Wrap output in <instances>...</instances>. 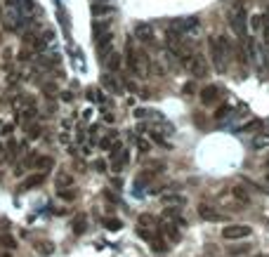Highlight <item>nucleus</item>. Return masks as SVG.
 Segmentation results:
<instances>
[{"label": "nucleus", "mask_w": 269, "mask_h": 257, "mask_svg": "<svg viewBox=\"0 0 269 257\" xmlns=\"http://www.w3.org/2000/svg\"><path fill=\"white\" fill-rule=\"evenodd\" d=\"M14 156H17V142L10 139L5 147V158H14Z\"/></svg>", "instance_id": "b1692460"}, {"label": "nucleus", "mask_w": 269, "mask_h": 257, "mask_svg": "<svg viewBox=\"0 0 269 257\" xmlns=\"http://www.w3.org/2000/svg\"><path fill=\"white\" fill-rule=\"evenodd\" d=\"M134 116H137V118H151L153 113H151V109H137V111H134Z\"/></svg>", "instance_id": "2f4dec72"}, {"label": "nucleus", "mask_w": 269, "mask_h": 257, "mask_svg": "<svg viewBox=\"0 0 269 257\" xmlns=\"http://www.w3.org/2000/svg\"><path fill=\"white\" fill-rule=\"evenodd\" d=\"M128 158H130L128 151H125L121 144H114V147H111V166H114L116 172H121L123 168L128 166Z\"/></svg>", "instance_id": "0eeeda50"}, {"label": "nucleus", "mask_w": 269, "mask_h": 257, "mask_svg": "<svg viewBox=\"0 0 269 257\" xmlns=\"http://www.w3.org/2000/svg\"><path fill=\"white\" fill-rule=\"evenodd\" d=\"M52 40H55V31H50V29H48V31H43V33H40V36L36 38V43H33V45H36L38 50H43L45 45L52 43Z\"/></svg>", "instance_id": "dca6fc26"}, {"label": "nucleus", "mask_w": 269, "mask_h": 257, "mask_svg": "<svg viewBox=\"0 0 269 257\" xmlns=\"http://www.w3.org/2000/svg\"><path fill=\"white\" fill-rule=\"evenodd\" d=\"M208 48H210V57H213V64H215V68H217V71H227V57L222 55V50H220V45H217V38L215 36H210L208 38Z\"/></svg>", "instance_id": "f03ea898"}, {"label": "nucleus", "mask_w": 269, "mask_h": 257, "mask_svg": "<svg viewBox=\"0 0 269 257\" xmlns=\"http://www.w3.org/2000/svg\"><path fill=\"white\" fill-rule=\"evenodd\" d=\"M217 99H220V87H217V85H208V87H203V90H201V102L206 106L215 104Z\"/></svg>", "instance_id": "9d476101"}, {"label": "nucleus", "mask_w": 269, "mask_h": 257, "mask_svg": "<svg viewBox=\"0 0 269 257\" xmlns=\"http://www.w3.org/2000/svg\"><path fill=\"white\" fill-rule=\"evenodd\" d=\"M161 201H163L165 205H172V208H182L184 203H187V198H184L182 194H163Z\"/></svg>", "instance_id": "4468645a"}, {"label": "nucleus", "mask_w": 269, "mask_h": 257, "mask_svg": "<svg viewBox=\"0 0 269 257\" xmlns=\"http://www.w3.org/2000/svg\"><path fill=\"white\" fill-rule=\"evenodd\" d=\"M57 184H59V186H64V184H71V177H69V175H59Z\"/></svg>", "instance_id": "c9c22d12"}, {"label": "nucleus", "mask_w": 269, "mask_h": 257, "mask_svg": "<svg viewBox=\"0 0 269 257\" xmlns=\"http://www.w3.org/2000/svg\"><path fill=\"white\" fill-rule=\"evenodd\" d=\"M0 243L5 245V248H10V250H14V248H17V241H14L12 236H3V239H0Z\"/></svg>", "instance_id": "cd10ccee"}, {"label": "nucleus", "mask_w": 269, "mask_h": 257, "mask_svg": "<svg viewBox=\"0 0 269 257\" xmlns=\"http://www.w3.org/2000/svg\"><path fill=\"white\" fill-rule=\"evenodd\" d=\"M85 224H87L85 215H78V217L74 220V233H76V236H80V233L85 231Z\"/></svg>", "instance_id": "4be33fe9"}, {"label": "nucleus", "mask_w": 269, "mask_h": 257, "mask_svg": "<svg viewBox=\"0 0 269 257\" xmlns=\"http://www.w3.org/2000/svg\"><path fill=\"white\" fill-rule=\"evenodd\" d=\"M260 257H269V255H260Z\"/></svg>", "instance_id": "a19ab883"}, {"label": "nucleus", "mask_w": 269, "mask_h": 257, "mask_svg": "<svg viewBox=\"0 0 269 257\" xmlns=\"http://www.w3.org/2000/svg\"><path fill=\"white\" fill-rule=\"evenodd\" d=\"M163 231L168 233V239H170V241H180V227L175 224V222H168V224H163Z\"/></svg>", "instance_id": "6ab92c4d"}, {"label": "nucleus", "mask_w": 269, "mask_h": 257, "mask_svg": "<svg viewBox=\"0 0 269 257\" xmlns=\"http://www.w3.org/2000/svg\"><path fill=\"white\" fill-rule=\"evenodd\" d=\"M114 132H111V137H102V139H99V149H111V139H114Z\"/></svg>", "instance_id": "c756f323"}, {"label": "nucleus", "mask_w": 269, "mask_h": 257, "mask_svg": "<svg viewBox=\"0 0 269 257\" xmlns=\"http://www.w3.org/2000/svg\"><path fill=\"white\" fill-rule=\"evenodd\" d=\"M232 196L236 198L241 205H248V203H251V194H248L243 186H234V189H232Z\"/></svg>", "instance_id": "f3484780"}, {"label": "nucleus", "mask_w": 269, "mask_h": 257, "mask_svg": "<svg viewBox=\"0 0 269 257\" xmlns=\"http://www.w3.org/2000/svg\"><path fill=\"white\" fill-rule=\"evenodd\" d=\"M267 24H269V12H267Z\"/></svg>", "instance_id": "58836bf2"}, {"label": "nucleus", "mask_w": 269, "mask_h": 257, "mask_svg": "<svg viewBox=\"0 0 269 257\" xmlns=\"http://www.w3.org/2000/svg\"><path fill=\"white\" fill-rule=\"evenodd\" d=\"M45 184V172H33V175H29V177L21 182V186L24 189H38V186H43Z\"/></svg>", "instance_id": "f8f14e48"}, {"label": "nucleus", "mask_w": 269, "mask_h": 257, "mask_svg": "<svg viewBox=\"0 0 269 257\" xmlns=\"http://www.w3.org/2000/svg\"><path fill=\"white\" fill-rule=\"evenodd\" d=\"M253 128H260V121H251V123H245L243 128H241V132H251Z\"/></svg>", "instance_id": "473e14b6"}, {"label": "nucleus", "mask_w": 269, "mask_h": 257, "mask_svg": "<svg viewBox=\"0 0 269 257\" xmlns=\"http://www.w3.org/2000/svg\"><path fill=\"white\" fill-rule=\"evenodd\" d=\"M217 45H220L222 55H225L227 59L234 55V45H232V38H229V36H217Z\"/></svg>", "instance_id": "2eb2a0df"}, {"label": "nucleus", "mask_w": 269, "mask_h": 257, "mask_svg": "<svg viewBox=\"0 0 269 257\" xmlns=\"http://www.w3.org/2000/svg\"><path fill=\"white\" fill-rule=\"evenodd\" d=\"M21 116H24V121H31V118H36V106H26Z\"/></svg>", "instance_id": "c85d7f7f"}, {"label": "nucleus", "mask_w": 269, "mask_h": 257, "mask_svg": "<svg viewBox=\"0 0 269 257\" xmlns=\"http://www.w3.org/2000/svg\"><path fill=\"white\" fill-rule=\"evenodd\" d=\"M170 29H175L180 36H189L194 29H198V17H182V19H175L170 24Z\"/></svg>", "instance_id": "20e7f679"}, {"label": "nucleus", "mask_w": 269, "mask_h": 257, "mask_svg": "<svg viewBox=\"0 0 269 257\" xmlns=\"http://www.w3.org/2000/svg\"><path fill=\"white\" fill-rule=\"evenodd\" d=\"M267 182H269V172H267Z\"/></svg>", "instance_id": "ea45409f"}, {"label": "nucleus", "mask_w": 269, "mask_h": 257, "mask_svg": "<svg viewBox=\"0 0 269 257\" xmlns=\"http://www.w3.org/2000/svg\"><path fill=\"white\" fill-rule=\"evenodd\" d=\"M29 137H31V139L40 137V128H38V125H33V128H31V132H29Z\"/></svg>", "instance_id": "e433bc0d"}, {"label": "nucleus", "mask_w": 269, "mask_h": 257, "mask_svg": "<svg viewBox=\"0 0 269 257\" xmlns=\"http://www.w3.org/2000/svg\"><path fill=\"white\" fill-rule=\"evenodd\" d=\"M245 21H248V17H245V10H243V7H239V10H236V12L229 17V26L236 31V36H239L241 40L245 38Z\"/></svg>", "instance_id": "39448f33"}, {"label": "nucleus", "mask_w": 269, "mask_h": 257, "mask_svg": "<svg viewBox=\"0 0 269 257\" xmlns=\"http://www.w3.org/2000/svg\"><path fill=\"white\" fill-rule=\"evenodd\" d=\"M198 217H201V220H208V222H217L222 215L217 213L213 205H208V203H201V205H198Z\"/></svg>", "instance_id": "9b49d317"}, {"label": "nucleus", "mask_w": 269, "mask_h": 257, "mask_svg": "<svg viewBox=\"0 0 269 257\" xmlns=\"http://www.w3.org/2000/svg\"><path fill=\"white\" fill-rule=\"evenodd\" d=\"M92 14L97 19H104V17H109V14H114V5L106 3V0H95V3H92Z\"/></svg>", "instance_id": "1a4fd4ad"}, {"label": "nucleus", "mask_w": 269, "mask_h": 257, "mask_svg": "<svg viewBox=\"0 0 269 257\" xmlns=\"http://www.w3.org/2000/svg\"><path fill=\"white\" fill-rule=\"evenodd\" d=\"M76 196H78L76 189H59V198H64V201H76Z\"/></svg>", "instance_id": "5701e85b"}, {"label": "nucleus", "mask_w": 269, "mask_h": 257, "mask_svg": "<svg viewBox=\"0 0 269 257\" xmlns=\"http://www.w3.org/2000/svg\"><path fill=\"white\" fill-rule=\"evenodd\" d=\"M134 36H137V40L144 45H153V29L151 24H137V29H134Z\"/></svg>", "instance_id": "6e6552de"}, {"label": "nucleus", "mask_w": 269, "mask_h": 257, "mask_svg": "<svg viewBox=\"0 0 269 257\" xmlns=\"http://www.w3.org/2000/svg\"><path fill=\"white\" fill-rule=\"evenodd\" d=\"M137 149H140L142 153H147L149 151V142L147 139H137Z\"/></svg>", "instance_id": "f704fd0d"}, {"label": "nucleus", "mask_w": 269, "mask_h": 257, "mask_svg": "<svg viewBox=\"0 0 269 257\" xmlns=\"http://www.w3.org/2000/svg\"><path fill=\"white\" fill-rule=\"evenodd\" d=\"M251 227H245V224H227L225 229H222V236H225L227 241H239V239H248L251 236Z\"/></svg>", "instance_id": "7ed1b4c3"}, {"label": "nucleus", "mask_w": 269, "mask_h": 257, "mask_svg": "<svg viewBox=\"0 0 269 257\" xmlns=\"http://www.w3.org/2000/svg\"><path fill=\"white\" fill-rule=\"evenodd\" d=\"M52 166H55V158H50V156H38V158H36V168H38L40 172L50 170Z\"/></svg>", "instance_id": "a211bd4d"}, {"label": "nucleus", "mask_w": 269, "mask_h": 257, "mask_svg": "<svg viewBox=\"0 0 269 257\" xmlns=\"http://www.w3.org/2000/svg\"><path fill=\"white\" fill-rule=\"evenodd\" d=\"M184 66L189 68L194 76H198V78H203V76H208V64H206V59L201 57V52H194V57H191Z\"/></svg>", "instance_id": "423d86ee"}, {"label": "nucleus", "mask_w": 269, "mask_h": 257, "mask_svg": "<svg viewBox=\"0 0 269 257\" xmlns=\"http://www.w3.org/2000/svg\"><path fill=\"white\" fill-rule=\"evenodd\" d=\"M229 113H232V106H229V104H222L220 109L215 111V118H217V121H222V118H227Z\"/></svg>", "instance_id": "a878e982"}, {"label": "nucleus", "mask_w": 269, "mask_h": 257, "mask_svg": "<svg viewBox=\"0 0 269 257\" xmlns=\"http://www.w3.org/2000/svg\"><path fill=\"white\" fill-rule=\"evenodd\" d=\"M267 166H269V160H267Z\"/></svg>", "instance_id": "79ce46f5"}, {"label": "nucleus", "mask_w": 269, "mask_h": 257, "mask_svg": "<svg viewBox=\"0 0 269 257\" xmlns=\"http://www.w3.org/2000/svg\"><path fill=\"white\" fill-rule=\"evenodd\" d=\"M36 248H38V252H43V255H50V252H52V245H43V243H38L36 245Z\"/></svg>", "instance_id": "72a5a7b5"}, {"label": "nucleus", "mask_w": 269, "mask_h": 257, "mask_svg": "<svg viewBox=\"0 0 269 257\" xmlns=\"http://www.w3.org/2000/svg\"><path fill=\"white\" fill-rule=\"evenodd\" d=\"M102 85H104L109 92H114V95H121V92H123V85L114 78V74H104V76H102Z\"/></svg>", "instance_id": "ddd939ff"}, {"label": "nucleus", "mask_w": 269, "mask_h": 257, "mask_svg": "<svg viewBox=\"0 0 269 257\" xmlns=\"http://www.w3.org/2000/svg\"><path fill=\"white\" fill-rule=\"evenodd\" d=\"M125 61H128V68L134 76L144 74V66H147V57H144V52H137V50L128 48V57H125Z\"/></svg>", "instance_id": "f257e3e1"}, {"label": "nucleus", "mask_w": 269, "mask_h": 257, "mask_svg": "<svg viewBox=\"0 0 269 257\" xmlns=\"http://www.w3.org/2000/svg\"><path fill=\"white\" fill-rule=\"evenodd\" d=\"M182 92H184V95H194V92H196V83H194V80H189V83H184Z\"/></svg>", "instance_id": "7c9ffc66"}, {"label": "nucleus", "mask_w": 269, "mask_h": 257, "mask_svg": "<svg viewBox=\"0 0 269 257\" xmlns=\"http://www.w3.org/2000/svg\"><path fill=\"white\" fill-rule=\"evenodd\" d=\"M3 160H5V147L0 144V163H3Z\"/></svg>", "instance_id": "4c0bfd02"}, {"label": "nucleus", "mask_w": 269, "mask_h": 257, "mask_svg": "<svg viewBox=\"0 0 269 257\" xmlns=\"http://www.w3.org/2000/svg\"><path fill=\"white\" fill-rule=\"evenodd\" d=\"M269 147V135L267 132H262V135H255V139H253V149L255 151H260V149H267Z\"/></svg>", "instance_id": "aec40b11"}, {"label": "nucleus", "mask_w": 269, "mask_h": 257, "mask_svg": "<svg viewBox=\"0 0 269 257\" xmlns=\"http://www.w3.org/2000/svg\"><path fill=\"white\" fill-rule=\"evenodd\" d=\"M262 26H264V19L260 17V14H255V17H251V29L255 31V33H257V31H262Z\"/></svg>", "instance_id": "393cba45"}, {"label": "nucleus", "mask_w": 269, "mask_h": 257, "mask_svg": "<svg viewBox=\"0 0 269 257\" xmlns=\"http://www.w3.org/2000/svg\"><path fill=\"white\" fill-rule=\"evenodd\" d=\"M106 64H109V68L116 74L118 68H121V55H118V52H111V55L106 57Z\"/></svg>", "instance_id": "412c9836"}, {"label": "nucleus", "mask_w": 269, "mask_h": 257, "mask_svg": "<svg viewBox=\"0 0 269 257\" xmlns=\"http://www.w3.org/2000/svg\"><path fill=\"white\" fill-rule=\"evenodd\" d=\"M104 227L109 229V231H118V229H121V220H116V217H109V220H104Z\"/></svg>", "instance_id": "bb28decb"}]
</instances>
